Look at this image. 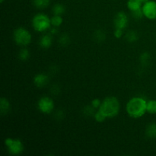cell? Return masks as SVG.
I'll return each mask as SVG.
<instances>
[{
    "label": "cell",
    "instance_id": "24",
    "mask_svg": "<svg viewBox=\"0 0 156 156\" xmlns=\"http://www.w3.org/2000/svg\"><path fill=\"white\" fill-rule=\"evenodd\" d=\"M101 105V101L98 98H94L91 101V106L94 108V109H99Z\"/></svg>",
    "mask_w": 156,
    "mask_h": 156
},
{
    "label": "cell",
    "instance_id": "13",
    "mask_svg": "<svg viewBox=\"0 0 156 156\" xmlns=\"http://www.w3.org/2000/svg\"><path fill=\"white\" fill-rule=\"evenodd\" d=\"M146 135L148 138L152 139H156V123H152L149 124L146 127Z\"/></svg>",
    "mask_w": 156,
    "mask_h": 156
},
{
    "label": "cell",
    "instance_id": "2",
    "mask_svg": "<svg viewBox=\"0 0 156 156\" xmlns=\"http://www.w3.org/2000/svg\"><path fill=\"white\" fill-rule=\"evenodd\" d=\"M120 101L114 96H109L101 101L99 111L106 117V118H113L118 115L120 112Z\"/></svg>",
    "mask_w": 156,
    "mask_h": 156
},
{
    "label": "cell",
    "instance_id": "26",
    "mask_svg": "<svg viewBox=\"0 0 156 156\" xmlns=\"http://www.w3.org/2000/svg\"><path fill=\"white\" fill-rule=\"evenodd\" d=\"M94 108L92 106H87L85 108V114L86 115H92V114H94Z\"/></svg>",
    "mask_w": 156,
    "mask_h": 156
},
{
    "label": "cell",
    "instance_id": "9",
    "mask_svg": "<svg viewBox=\"0 0 156 156\" xmlns=\"http://www.w3.org/2000/svg\"><path fill=\"white\" fill-rule=\"evenodd\" d=\"M49 77L47 75L44 74V73H40V74L36 75L34 78V83L37 88H42V87L46 86L49 82Z\"/></svg>",
    "mask_w": 156,
    "mask_h": 156
},
{
    "label": "cell",
    "instance_id": "3",
    "mask_svg": "<svg viewBox=\"0 0 156 156\" xmlns=\"http://www.w3.org/2000/svg\"><path fill=\"white\" fill-rule=\"evenodd\" d=\"M32 26L34 30L42 33L49 30L52 26L51 20L44 13H37L32 19Z\"/></svg>",
    "mask_w": 156,
    "mask_h": 156
},
{
    "label": "cell",
    "instance_id": "21",
    "mask_svg": "<svg viewBox=\"0 0 156 156\" xmlns=\"http://www.w3.org/2000/svg\"><path fill=\"white\" fill-rule=\"evenodd\" d=\"M69 41L70 38L69 37V35L66 34H63L59 37V44L62 46H64V47L68 45Z\"/></svg>",
    "mask_w": 156,
    "mask_h": 156
},
{
    "label": "cell",
    "instance_id": "6",
    "mask_svg": "<svg viewBox=\"0 0 156 156\" xmlns=\"http://www.w3.org/2000/svg\"><path fill=\"white\" fill-rule=\"evenodd\" d=\"M37 108L39 111L43 114H51L54 110V102L51 98L44 96V97L41 98L38 101Z\"/></svg>",
    "mask_w": 156,
    "mask_h": 156
},
{
    "label": "cell",
    "instance_id": "11",
    "mask_svg": "<svg viewBox=\"0 0 156 156\" xmlns=\"http://www.w3.org/2000/svg\"><path fill=\"white\" fill-rule=\"evenodd\" d=\"M10 103L5 98H2L0 99V112L2 115H6L10 111Z\"/></svg>",
    "mask_w": 156,
    "mask_h": 156
},
{
    "label": "cell",
    "instance_id": "5",
    "mask_svg": "<svg viewBox=\"0 0 156 156\" xmlns=\"http://www.w3.org/2000/svg\"><path fill=\"white\" fill-rule=\"evenodd\" d=\"M5 145L7 148L9 153L12 155H21L24 149L23 143L19 139H5Z\"/></svg>",
    "mask_w": 156,
    "mask_h": 156
},
{
    "label": "cell",
    "instance_id": "22",
    "mask_svg": "<svg viewBox=\"0 0 156 156\" xmlns=\"http://www.w3.org/2000/svg\"><path fill=\"white\" fill-rule=\"evenodd\" d=\"M94 37H95V40L98 41H103L105 39V34L104 32L101 30H98L95 34H94Z\"/></svg>",
    "mask_w": 156,
    "mask_h": 156
},
{
    "label": "cell",
    "instance_id": "18",
    "mask_svg": "<svg viewBox=\"0 0 156 156\" xmlns=\"http://www.w3.org/2000/svg\"><path fill=\"white\" fill-rule=\"evenodd\" d=\"M126 38L128 42L133 43L136 42V41L138 40V34L136 31H133V30H130V31L128 32L126 35Z\"/></svg>",
    "mask_w": 156,
    "mask_h": 156
},
{
    "label": "cell",
    "instance_id": "12",
    "mask_svg": "<svg viewBox=\"0 0 156 156\" xmlns=\"http://www.w3.org/2000/svg\"><path fill=\"white\" fill-rule=\"evenodd\" d=\"M143 3L140 0H128L127 8L131 12H135V11L141 9L143 7Z\"/></svg>",
    "mask_w": 156,
    "mask_h": 156
},
{
    "label": "cell",
    "instance_id": "16",
    "mask_svg": "<svg viewBox=\"0 0 156 156\" xmlns=\"http://www.w3.org/2000/svg\"><path fill=\"white\" fill-rule=\"evenodd\" d=\"M51 20V24L52 26L55 27H58L62 24V18L61 15H53V16L50 18Z\"/></svg>",
    "mask_w": 156,
    "mask_h": 156
},
{
    "label": "cell",
    "instance_id": "17",
    "mask_svg": "<svg viewBox=\"0 0 156 156\" xmlns=\"http://www.w3.org/2000/svg\"><path fill=\"white\" fill-rule=\"evenodd\" d=\"M147 112L150 114H156V100H149L147 101Z\"/></svg>",
    "mask_w": 156,
    "mask_h": 156
},
{
    "label": "cell",
    "instance_id": "4",
    "mask_svg": "<svg viewBox=\"0 0 156 156\" xmlns=\"http://www.w3.org/2000/svg\"><path fill=\"white\" fill-rule=\"evenodd\" d=\"M13 39L19 47H27L31 43L32 36L28 30L23 27H17L13 32Z\"/></svg>",
    "mask_w": 156,
    "mask_h": 156
},
{
    "label": "cell",
    "instance_id": "14",
    "mask_svg": "<svg viewBox=\"0 0 156 156\" xmlns=\"http://www.w3.org/2000/svg\"><path fill=\"white\" fill-rule=\"evenodd\" d=\"M50 0H33V4L37 9H44L48 7Z\"/></svg>",
    "mask_w": 156,
    "mask_h": 156
},
{
    "label": "cell",
    "instance_id": "8",
    "mask_svg": "<svg viewBox=\"0 0 156 156\" xmlns=\"http://www.w3.org/2000/svg\"><path fill=\"white\" fill-rule=\"evenodd\" d=\"M129 23V18L124 12H120L115 15L114 19V25L115 29L124 30L126 28Z\"/></svg>",
    "mask_w": 156,
    "mask_h": 156
},
{
    "label": "cell",
    "instance_id": "29",
    "mask_svg": "<svg viewBox=\"0 0 156 156\" xmlns=\"http://www.w3.org/2000/svg\"><path fill=\"white\" fill-rule=\"evenodd\" d=\"M4 1H5V0H0V2L3 3V2H4Z\"/></svg>",
    "mask_w": 156,
    "mask_h": 156
},
{
    "label": "cell",
    "instance_id": "7",
    "mask_svg": "<svg viewBox=\"0 0 156 156\" xmlns=\"http://www.w3.org/2000/svg\"><path fill=\"white\" fill-rule=\"evenodd\" d=\"M143 15L149 20L156 19V2L149 0L146 2L143 3Z\"/></svg>",
    "mask_w": 156,
    "mask_h": 156
},
{
    "label": "cell",
    "instance_id": "10",
    "mask_svg": "<svg viewBox=\"0 0 156 156\" xmlns=\"http://www.w3.org/2000/svg\"><path fill=\"white\" fill-rule=\"evenodd\" d=\"M53 44V37L51 34H47L43 35L39 41L40 47L43 49H49Z\"/></svg>",
    "mask_w": 156,
    "mask_h": 156
},
{
    "label": "cell",
    "instance_id": "1",
    "mask_svg": "<svg viewBox=\"0 0 156 156\" xmlns=\"http://www.w3.org/2000/svg\"><path fill=\"white\" fill-rule=\"evenodd\" d=\"M147 101L142 97L132 98L126 105V111L128 115L134 119L143 117L147 112Z\"/></svg>",
    "mask_w": 156,
    "mask_h": 156
},
{
    "label": "cell",
    "instance_id": "28",
    "mask_svg": "<svg viewBox=\"0 0 156 156\" xmlns=\"http://www.w3.org/2000/svg\"><path fill=\"white\" fill-rule=\"evenodd\" d=\"M140 1L142 2L143 3H145V2H146L149 1V0H140Z\"/></svg>",
    "mask_w": 156,
    "mask_h": 156
},
{
    "label": "cell",
    "instance_id": "25",
    "mask_svg": "<svg viewBox=\"0 0 156 156\" xmlns=\"http://www.w3.org/2000/svg\"><path fill=\"white\" fill-rule=\"evenodd\" d=\"M140 60L143 64H147L149 60V54L148 53H144L140 56Z\"/></svg>",
    "mask_w": 156,
    "mask_h": 156
},
{
    "label": "cell",
    "instance_id": "20",
    "mask_svg": "<svg viewBox=\"0 0 156 156\" xmlns=\"http://www.w3.org/2000/svg\"><path fill=\"white\" fill-rule=\"evenodd\" d=\"M94 120L97 122H98V123H102V122H104L107 119L106 117H105L99 110H98V111L94 113Z\"/></svg>",
    "mask_w": 156,
    "mask_h": 156
},
{
    "label": "cell",
    "instance_id": "15",
    "mask_svg": "<svg viewBox=\"0 0 156 156\" xmlns=\"http://www.w3.org/2000/svg\"><path fill=\"white\" fill-rule=\"evenodd\" d=\"M65 7L61 3H56L53 6V9H52L53 14L56 15H62L65 12Z\"/></svg>",
    "mask_w": 156,
    "mask_h": 156
},
{
    "label": "cell",
    "instance_id": "23",
    "mask_svg": "<svg viewBox=\"0 0 156 156\" xmlns=\"http://www.w3.org/2000/svg\"><path fill=\"white\" fill-rule=\"evenodd\" d=\"M131 13H132V16L134 18H136V19H140V18H142L144 16L142 9H140V10L135 11V12H132Z\"/></svg>",
    "mask_w": 156,
    "mask_h": 156
},
{
    "label": "cell",
    "instance_id": "27",
    "mask_svg": "<svg viewBox=\"0 0 156 156\" xmlns=\"http://www.w3.org/2000/svg\"><path fill=\"white\" fill-rule=\"evenodd\" d=\"M114 37H115L116 38H117V39H120V38H121L122 37H123V30H121V29H115V30H114Z\"/></svg>",
    "mask_w": 156,
    "mask_h": 156
},
{
    "label": "cell",
    "instance_id": "19",
    "mask_svg": "<svg viewBox=\"0 0 156 156\" xmlns=\"http://www.w3.org/2000/svg\"><path fill=\"white\" fill-rule=\"evenodd\" d=\"M30 56V53H29L28 50L24 47H23L21 50H20L19 53H18V57L22 61H26Z\"/></svg>",
    "mask_w": 156,
    "mask_h": 156
}]
</instances>
